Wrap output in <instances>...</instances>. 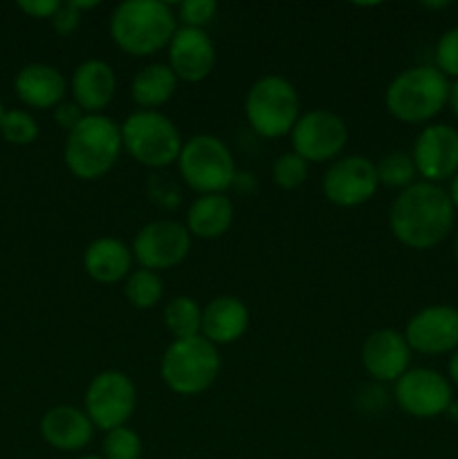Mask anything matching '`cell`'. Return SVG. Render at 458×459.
<instances>
[{"instance_id":"b9f144b4","label":"cell","mask_w":458,"mask_h":459,"mask_svg":"<svg viewBox=\"0 0 458 459\" xmlns=\"http://www.w3.org/2000/svg\"><path fill=\"white\" fill-rule=\"evenodd\" d=\"M445 415H447L449 420L454 421V424H458V402H456V399L449 403V408H447V412H445Z\"/></svg>"},{"instance_id":"2e32d148","label":"cell","mask_w":458,"mask_h":459,"mask_svg":"<svg viewBox=\"0 0 458 459\" xmlns=\"http://www.w3.org/2000/svg\"><path fill=\"white\" fill-rule=\"evenodd\" d=\"M169 63L178 81L184 83H200L211 76L216 67V45L207 30H193V27H178L166 48Z\"/></svg>"},{"instance_id":"603a6c76","label":"cell","mask_w":458,"mask_h":459,"mask_svg":"<svg viewBox=\"0 0 458 459\" xmlns=\"http://www.w3.org/2000/svg\"><path fill=\"white\" fill-rule=\"evenodd\" d=\"M233 224V202L225 193L198 195L187 211L184 227L191 238L218 240Z\"/></svg>"},{"instance_id":"f35d334b","label":"cell","mask_w":458,"mask_h":459,"mask_svg":"<svg viewBox=\"0 0 458 459\" xmlns=\"http://www.w3.org/2000/svg\"><path fill=\"white\" fill-rule=\"evenodd\" d=\"M447 106L452 108L454 117L458 119V79L454 83H449V99H447Z\"/></svg>"},{"instance_id":"bcb514c9","label":"cell","mask_w":458,"mask_h":459,"mask_svg":"<svg viewBox=\"0 0 458 459\" xmlns=\"http://www.w3.org/2000/svg\"><path fill=\"white\" fill-rule=\"evenodd\" d=\"M3 115H4V108H3V101H0V119H3Z\"/></svg>"},{"instance_id":"7bdbcfd3","label":"cell","mask_w":458,"mask_h":459,"mask_svg":"<svg viewBox=\"0 0 458 459\" xmlns=\"http://www.w3.org/2000/svg\"><path fill=\"white\" fill-rule=\"evenodd\" d=\"M420 7H425V9H445V7H449V3H447V0H440V3H420Z\"/></svg>"},{"instance_id":"d6a6232c","label":"cell","mask_w":458,"mask_h":459,"mask_svg":"<svg viewBox=\"0 0 458 459\" xmlns=\"http://www.w3.org/2000/svg\"><path fill=\"white\" fill-rule=\"evenodd\" d=\"M148 197H151L153 204L162 206V209H175V206L182 202V193H180L178 184L173 182L166 175H151L148 178V186H146Z\"/></svg>"},{"instance_id":"7402d4cb","label":"cell","mask_w":458,"mask_h":459,"mask_svg":"<svg viewBox=\"0 0 458 459\" xmlns=\"http://www.w3.org/2000/svg\"><path fill=\"white\" fill-rule=\"evenodd\" d=\"M133 251L119 238H97L84 251V269L94 282L115 285L133 272Z\"/></svg>"},{"instance_id":"6da1fadb","label":"cell","mask_w":458,"mask_h":459,"mask_svg":"<svg viewBox=\"0 0 458 459\" xmlns=\"http://www.w3.org/2000/svg\"><path fill=\"white\" fill-rule=\"evenodd\" d=\"M456 222L449 193L440 184L418 179L398 193L389 211L391 233L407 249L427 251L445 242Z\"/></svg>"},{"instance_id":"8d00e7d4","label":"cell","mask_w":458,"mask_h":459,"mask_svg":"<svg viewBox=\"0 0 458 459\" xmlns=\"http://www.w3.org/2000/svg\"><path fill=\"white\" fill-rule=\"evenodd\" d=\"M256 186H259V182H256V175L251 173H236L232 184L233 191L242 193V195H254Z\"/></svg>"},{"instance_id":"484cf974","label":"cell","mask_w":458,"mask_h":459,"mask_svg":"<svg viewBox=\"0 0 458 459\" xmlns=\"http://www.w3.org/2000/svg\"><path fill=\"white\" fill-rule=\"evenodd\" d=\"M124 296L135 309H153L164 296V282L151 269H133L124 281Z\"/></svg>"},{"instance_id":"e0dca14e","label":"cell","mask_w":458,"mask_h":459,"mask_svg":"<svg viewBox=\"0 0 458 459\" xmlns=\"http://www.w3.org/2000/svg\"><path fill=\"white\" fill-rule=\"evenodd\" d=\"M411 363V348L402 332L382 327L371 332L362 345V366L377 384H395Z\"/></svg>"},{"instance_id":"8fae6325","label":"cell","mask_w":458,"mask_h":459,"mask_svg":"<svg viewBox=\"0 0 458 459\" xmlns=\"http://www.w3.org/2000/svg\"><path fill=\"white\" fill-rule=\"evenodd\" d=\"M191 233L182 222L153 220L135 233L130 251L139 267L160 273L178 267L187 260L189 251H191Z\"/></svg>"},{"instance_id":"ab89813d","label":"cell","mask_w":458,"mask_h":459,"mask_svg":"<svg viewBox=\"0 0 458 459\" xmlns=\"http://www.w3.org/2000/svg\"><path fill=\"white\" fill-rule=\"evenodd\" d=\"M449 200H452V204H454V209L458 211V173L454 175L452 179H449Z\"/></svg>"},{"instance_id":"8992f818","label":"cell","mask_w":458,"mask_h":459,"mask_svg":"<svg viewBox=\"0 0 458 459\" xmlns=\"http://www.w3.org/2000/svg\"><path fill=\"white\" fill-rule=\"evenodd\" d=\"M121 143L137 164L153 170L178 164L184 146L178 126L160 110L130 112L121 124Z\"/></svg>"},{"instance_id":"f1b7e54d","label":"cell","mask_w":458,"mask_h":459,"mask_svg":"<svg viewBox=\"0 0 458 459\" xmlns=\"http://www.w3.org/2000/svg\"><path fill=\"white\" fill-rule=\"evenodd\" d=\"M308 161L292 151L278 155L272 164V179L283 191H296L299 186H304L305 179H308Z\"/></svg>"},{"instance_id":"d6986e66","label":"cell","mask_w":458,"mask_h":459,"mask_svg":"<svg viewBox=\"0 0 458 459\" xmlns=\"http://www.w3.org/2000/svg\"><path fill=\"white\" fill-rule=\"evenodd\" d=\"M94 424L84 408L54 406L40 420V435L52 448L63 453L84 451L94 437Z\"/></svg>"},{"instance_id":"d590c367","label":"cell","mask_w":458,"mask_h":459,"mask_svg":"<svg viewBox=\"0 0 458 459\" xmlns=\"http://www.w3.org/2000/svg\"><path fill=\"white\" fill-rule=\"evenodd\" d=\"M58 7H61V0H21L18 3V9L31 18H52Z\"/></svg>"},{"instance_id":"277c9868","label":"cell","mask_w":458,"mask_h":459,"mask_svg":"<svg viewBox=\"0 0 458 459\" xmlns=\"http://www.w3.org/2000/svg\"><path fill=\"white\" fill-rule=\"evenodd\" d=\"M449 79L434 65H413L400 72L384 92V106L402 124H427L443 112Z\"/></svg>"},{"instance_id":"60d3db41","label":"cell","mask_w":458,"mask_h":459,"mask_svg":"<svg viewBox=\"0 0 458 459\" xmlns=\"http://www.w3.org/2000/svg\"><path fill=\"white\" fill-rule=\"evenodd\" d=\"M72 3L76 4V9H79V12H88V9L99 7V0H72Z\"/></svg>"},{"instance_id":"e575fe53","label":"cell","mask_w":458,"mask_h":459,"mask_svg":"<svg viewBox=\"0 0 458 459\" xmlns=\"http://www.w3.org/2000/svg\"><path fill=\"white\" fill-rule=\"evenodd\" d=\"M85 112L81 110L79 106H76L75 101H63L58 103L57 108H54V119H57V124L61 126L66 133H70V130H75L76 126H79V121L84 119Z\"/></svg>"},{"instance_id":"74e56055","label":"cell","mask_w":458,"mask_h":459,"mask_svg":"<svg viewBox=\"0 0 458 459\" xmlns=\"http://www.w3.org/2000/svg\"><path fill=\"white\" fill-rule=\"evenodd\" d=\"M447 379L449 384L458 388V350L456 352H452V359H449L447 363Z\"/></svg>"},{"instance_id":"ba28073f","label":"cell","mask_w":458,"mask_h":459,"mask_svg":"<svg viewBox=\"0 0 458 459\" xmlns=\"http://www.w3.org/2000/svg\"><path fill=\"white\" fill-rule=\"evenodd\" d=\"M182 182L198 195L225 193L236 178V161L227 143L216 134H196L187 139L178 157Z\"/></svg>"},{"instance_id":"cb8c5ba5","label":"cell","mask_w":458,"mask_h":459,"mask_svg":"<svg viewBox=\"0 0 458 459\" xmlns=\"http://www.w3.org/2000/svg\"><path fill=\"white\" fill-rule=\"evenodd\" d=\"M178 90V76L166 63L144 65L130 81V97L139 110H160L173 99Z\"/></svg>"},{"instance_id":"7a4b0ae2","label":"cell","mask_w":458,"mask_h":459,"mask_svg":"<svg viewBox=\"0 0 458 459\" xmlns=\"http://www.w3.org/2000/svg\"><path fill=\"white\" fill-rule=\"evenodd\" d=\"M175 9L164 0H126L110 13V39L128 56H153L178 31Z\"/></svg>"},{"instance_id":"4316f807","label":"cell","mask_w":458,"mask_h":459,"mask_svg":"<svg viewBox=\"0 0 458 459\" xmlns=\"http://www.w3.org/2000/svg\"><path fill=\"white\" fill-rule=\"evenodd\" d=\"M377 169V179H380V186L384 188H395V191H404L411 184L418 182V170L413 164L411 155L409 152L393 151L389 155L382 157L380 161H375Z\"/></svg>"},{"instance_id":"1f68e13d","label":"cell","mask_w":458,"mask_h":459,"mask_svg":"<svg viewBox=\"0 0 458 459\" xmlns=\"http://www.w3.org/2000/svg\"><path fill=\"white\" fill-rule=\"evenodd\" d=\"M436 70L443 72L447 79H458V27L445 31L438 39L434 49Z\"/></svg>"},{"instance_id":"5bb4252c","label":"cell","mask_w":458,"mask_h":459,"mask_svg":"<svg viewBox=\"0 0 458 459\" xmlns=\"http://www.w3.org/2000/svg\"><path fill=\"white\" fill-rule=\"evenodd\" d=\"M411 352L440 357L458 350V307L454 305H429L413 314L404 325Z\"/></svg>"},{"instance_id":"83f0119b","label":"cell","mask_w":458,"mask_h":459,"mask_svg":"<svg viewBox=\"0 0 458 459\" xmlns=\"http://www.w3.org/2000/svg\"><path fill=\"white\" fill-rule=\"evenodd\" d=\"M39 121L30 115L27 110H4L3 119H0V134L4 142L13 143V146H27L39 139Z\"/></svg>"},{"instance_id":"3957f363","label":"cell","mask_w":458,"mask_h":459,"mask_svg":"<svg viewBox=\"0 0 458 459\" xmlns=\"http://www.w3.org/2000/svg\"><path fill=\"white\" fill-rule=\"evenodd\" d=\"M124 143H121V124L112 117L85 115L75 130L67 133L63 160L75 178L94 182L101 179L119 161Z\"/></svg>"},{"instance_id":"ee69618b","label":"cell","mask_w":458,"mask_h":459,"mask_svg":"<svg viewBox=\"0 0 458 459\" xmlns=\"http://www.w3.org/2000/svg\"><path fill=\"white\" fill-rule=\"evenodd\" d=\"M454 258H456V264H458V236H456V242H454Z\"/></svg>"},{"instance_id":"d4e9b609","label":"cell","mask_w":458,"mask_h":459,"mask_svg":"<svg viewBox=\"0 0 458 459\" xmlns=\"http://www.w3.org/2000/svg\"><path fill=\"white\" fill-rule=\"evenodd\" d=\"M166 330L171 332L173 341L200 336L202 330V307L191 296H175L164 307Z\"/></svg>"},{"instance_id":"30bf717a","label":"cell","mask_w":458,"mask_h":459,"mask_svg":"<svg viewBox=\"0 0 458 459\" xmlns=\"http://www.w3.org/2000/svg\"><path fill=\"white\" fill-rule=\"evenodd\" d=\"M292 152L304 157L308 164L339 160L341 151L348 143V126L337 112L317 108L301 112L299 121L290 133Z\"/></svg>"},{"instance_id":"9c48e42d","label":"cell","mask_w":458,"mask_h":459,"mask_svg":"<svg viewBox=\"0 0 458 459\" xmlns=\"http://www.w3.org/2000/svg\"><path fill=\"white\" fill-rule=\"evenodd\" d=\"M137 408V385L126 372L103 370L92 377L84 394V411L99 430L128 424Z\"/></svg>"},{"instance_id":"f546056e","label":"cell","mask_w":458,"mask_h":459,"mask_svg":"<svg viewBox=\"0 0 458 459\" xmlns=\"http://www.w3.org/2000/svg\"><path fill=\"white\" fill-rule=\"evenodd\" d=\"M103 459H139L142 457V437L128 426L108 430L103 435Z\"/></svg>"},{"instance_id":"44dd1931","label":"cell","mask_w":458,"mask_h":459,"mask_svg":"<svg viewBox=\"0 0 458 459\" xmlns=\"http://www.w3.org/2000/svg\"><path fill=\"white\" fill-rule=\"evenodd\" d=\"M250 327V309L236 296H216L202 307V330L207 341L220 345L236 343Z\"/></svg>"},{"instance_id":"5b68a950","label":"cell","mask_w":458,"mask_h":459,"mask_svg":"<svg viewBox=\"0 0 458 459\" xmlns=\"http://www.w3.org/2000/svg\"><path fill=\"white\" fill-rule=\"evenodd\" d=\"M220 352L205 336L173 341L160 361L162 381L180 397H196L209 390L220 375Z\"/></svg>"},{"instance_id":"836d02e7","label":"cell","mask_w":458,"mask_h":459,"mask_svg":"<svg viewBox=\"0 0 458 459\" xmlns=\"http://www.w3.org/2000/svg\"><path fill=\"white\" fill-rule=\"evenodd\" d=\"M81 13L84 12H79L72 0L61 3V7H58L57 13L52 16L54 31H57L58 36H72L81 27Z\"/></svg>"},{"instance_id":"9a60e30c","label":"cell","mask_w":458,"mask_h":459,"mask_svg":"<svg viewBox=\"0 0 458 459\" xmlns=\"http://www.w3.org/2000/svg\"><path fill=\"white\" fill-rule=\"evenodd\" d=\"M411 160L422 182L440 184L458 173V130L445 124H431L413 142Z\"/></svg>"},{"instance_id":"ffe728a7","label":"cell","mask_w":458,"mask_h":459,"mask_svg":"<svg viewBox=\"0 0 458 459\" xmlns=\"http://www.w3.org/2000/svg\"><path fill=\"white\" fill-rule=\"evenodd\" d=\"M13 90L25 106L49 110L66 101L67 81L58 67L48 63H30L13 79Z\"/></svg>"},{"instance_id":"7c38bea8","label":"cell","mask_w":458,"mask_h":459,"mask_svg":"<svg viewBox=\"0 0 458 459\" xmlns=\"http://www.w3.org/2000/svg\"><path fill=\"white\" fill-rule=\"evenodd\" d=\"M393 399L402 412L416 420H434L454 402L452 384L431 368H409L393 384Z\"/></svg>"},{"instance_id":"4fadbf2b","label":"cell","mask_w":458,"mask_h":459,"mask_svg":"<svg viewBox=\"0 0 458 459\" xmlns=\"http://www.w3.org/2000/svg\"><path fill=\"white\" fill-rule=\"evenodd\" d=\"M380 188L375 161L364 155H346L332 161L321 179V191L330 204L355 209L371 200Z\"/></svg>"},{"instance_id":"52a82bcc","label":"cell","mask_w":458,"mask_h":459,"mask_svg":"<svg viewBox=\"0 0 458 459\" xmlns=\"http://www.w3.org/2000/svg\"><path fill=\"white\" fill-rule=\"evenodd\" d=\"M247 124L265 139L292 133L301 117V99L295 83L281 74H265L251 83L245 97Z\"/></svg>"},{"instance_id":"4dcf8cb0","label":"cell","mask_w":458,"mask_h":459,"mask_svg":"<svg viewBox=\"0 0 458 459\" xmlns=\"http://www.w3.org/2000/svg\"><path fill=\"white\" fill-rule=\"evenodd\" d=\"M216 13H218L216 0H184L175 9L178 22H182V27H193V30H205L209 22H214Z\"/></svg>"},{"instance_id":"ac0fdd59","label":"cell","mask_w":458,"mask_h":459,"mask_svg":"<svg viewBox=\"0 0 458 459\" xmlns=\"http://www.w3.org/2000/svg\"><path fill=\"white\" fill-rule=\"evenodd\" d=\"M72 101L85 115H103L117 92V74L103 58H88L79 63L70 81Z\"/></svg>"},{"instance_id":"f6af8a7d","label":"cell","mask_w":458,"mask_h":459,"mask_svg":"<svg viewBox=\"0 0 458 459\" xmlns=\"http://www.w3.org/2000/svg\"><path fill=\"white\" fill-rule=\"evenodd\" d=\"M79 459H103L101 455H84V457H79Z\"/></svg>"}]
</instances>
